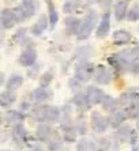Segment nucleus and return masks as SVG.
Instances as JSON below:
<instances>
[{
	"instance_id": "nucleus-1",
	"label": "nucleus",
	"mask_w": 139,
	"mask_h": 151,
	"mask_svg": "<svg viewBox=\"0 0 139 151\" xmlns=\"http://www.w3.org/2000/svg\"><path fill=\"white\" fill-rule=\"evenodd\" d=\"M97 12L96 11H89L83 21H82V25H80V29H79V33H78L77 38L79 41H83V40H87L90 37L91 32H93L94 26L97 23Z\"/></svg>"
},
{
	"instance_id": "nucleus-2",
	"label": "nucleus",
	"mask_w": 139,
	"mask_h": 151,
	"mask_svg": "<svg viewBox=\"0 0 139 151\" xmlns=\"http://www.w3.org/2000/svg\"><path fill=\"white\" fill-rule=\"evenodd\" d=\"M113 137L120 144L128 143V144H132V146H135L136 140H138V135H136L135 129H132L131 127L128 125H122L120 128H117Z\"/></svg>"
},
{
	"instance_id": "nucleus-3",
	"label": "nucleus",
	"mask_w": 139,
	"mask_h": 151,
	"mask_svg": "<svg viewBox=\"0 0 139 151\" xmlns=\"http://www.w3.org/2000/svg\"><path fill=\"white\" fill-rule=\"evenodd\" d=\"M94 72H96V67L87 60H80L75 67V76L83 83L90 81L94 76Z\"/></svg>"
},
{
	"instance_id": "nucleus-4",
	"label": "nucleus",
	"mask_w": 139,
	"mask_h": 151,
	"mask_svg": "<svg viewBox=\"0 0 139 151\" xmlns=\"http://www.w3.org/2000/svg\"><path fill=\"white\" fill-rule=\"evenodd\" d=\"M90 125H91V129L96 134H104V132H106V129L109 127L108 117H105L104 114H101L97 110H93L90 114Z\"/></svg>"
},
{
	"instance_id": "nucleus-5",
	"label": "nucleus",
	"mask_w": 139,
	"mask_h": 151,
	"mask_svg": "<svg viewBox=\"0 0 139 151\" xmlns=\"http://www.w3.org/2000/svg\"><path fill=\"white\" fill-rule=\"evenodd\" d=\"M11 137L17 146L22 147L23 144H29L31 140V136L29 134L26 128L23 127V124H17V125H12V134H11Z\"/></svg>"
},
{
	"instance_id": "nucleus-6",
	"label": "nucleus",
	"mask_w": 139,
	"mask_h": 151,
	"mask_svg": "<svg viewBox=\"0 0 139 151\" xmlns=\"http://www.w3.org/2000/svg\"><path fill=\"white\" fill-rule=\"evenodd\" d=\"M108 63L117 72H130V68H131V63L127 59H124L120 53H115V55L109 56Z\"/></svg>"
},
{
	"instance_id": "nucleus-7",
	"label": "nucleus",
	"mask_w": 139,
	"mask_h": 151,
	"mask_svg": "<svg viewBox=\"0 0 139 151\" xmlns=\"http://www.w3.org/2000/svg\"><path fill=\"white\" fill-rule=\"evenodd\" d=\"M60 129H62V135L64 142H68V143L77 142V136L79 134H78L77 125L74 123H62L60 124Z\"/></svg>"
},
{
	"instance_id": "nucleus-8",
	"label": "nucleus",
	"mask_w": 139,
	"mask_h": 151,
	"mask_svg": "<svg viewBox=\"0 0 139 151\" xmlns=\"http://www.w3.org/2000/svg\"><path fill=\"white\" fill-rule=\"evenodd\" d=\"M0 22H1V27L4 30L7 29H12L18 23L17 15H15L14 10L11 8H3L1 10V15H0Z\"/></svg>"
},
{
	"instance_id": "nucleus-9",
	"label": "nucleus",
	"mask_w": 139,
	"mask_h": 151,
	"mask_svg": "<svg viewBox=\"0 0 139 151\" xmlns=\"http://www.w3.org/2000/svg\"><path fill=\"white\" fill-rule=\"evenodd\" d=\"M85 94H86V97L91 106L101 104L105 97V93L102 91L101 88L96 87V86H87V87L85 88Z\"/></svg>"
},
{
	"instance_id": "nucleus-10",
	"label": "nucleus",
	"mask_w": 139,
	"mask_h": 151,
	"mask_svg": "<svg viewBox=\"0 0 139 151\" xmlns=\"http://www.w3.org/2000/svg\"><path fill=\"white\" fill-rule=\"evenodd\" d=\"M52 91L49 87H44V86H40L38 88H35L34 91L31 93V101L35 102V104H44V102L52 99Z\"/></svg>"
},
{
	"instance_id": "nucleus-11",
	"label": "nucleus",
	"mask_w": 139,
	"mask_h": 151,
	"mask_svg": "<svg viewBox=\"0 0 139 151\" xmlns=\"http://www.w3.org/2000/svg\"><path fill=\"white\" fill-rule=\"evenodd\" d=\"M127 119H128V117H127L125 112L122 109V108H119L117 110L109 113V116H108L109 127H112V128H116V129H117V128H120V127L125 123V120H127Z\"/></svg>"
},
{
	"instance_id": "nucleus-12",
	"label": "nucleus",
	"mask_w": 139,
	"mask_h": 151,
	"mask_svg": "<svg viewBox=\"0 0 139 151\" xmlns=\"http://www.w3.org/2000/svg\"><path fill=\"white\" fill-rule=\"evenodd\" d=\"M93 78L98 84H109L112 81V74L105 65H97Z\"/></svg>"
},
{
	"instance_id": "nucleus-13",
	"label": "nucleus",
	"mask_w": 139,
	"mask_h": 151,
	"mask_svg": "<svg viewBox=\"0 0 139 151\" xmlns=\"http://www.w3.org/2000/svg\"><path fill=\"white\" fill-rule=\"evenodd\" d=\"M64 139H63V135H60V132L57 131H53V134L51 135V137L46 142V148L48 151H62L64 147Z\"/></svg>"
},
{
	"instance_id": "nucleus-14",
	"label": "nucleus",
	"mask_w": 139,
	"mask_h": 151,
	"mask_svg": "<svg viewBox=\"0 0 139 151\" xmlns=\"http://www.w3.org/2000/svg\"><path fill=\"white\" fill-rule=\"evenodd\" d=\"M35 60H37V52H35L34 48H28L21 53L19 56V64L23 65V67H31L35 64Z\"/></svg>"
},
{
	"instance_id": "nucleus-15",
	"label": "nucleus",
	"mask_w": 139,
	"mask_h": 151,
	"mask_svg": "<svg viewBox=\"0 0 139 151\" xmlns=\"http://www.w3.org/2000/svg\"><path fill=\"white\" fill-rule=\"evenodd\" d=\"M109 29H111V14L105 12L101 18V22L97 27V32H96L97 38H105L109 34Z\"/></svg>"
},
{
	"instance_id": "nucleus-16",
	"label": "nucleus",
	"mask_w": 139,
	"mask_h": 151,
	"mask_svg": "<svg viewBox=\"0 0 139 151\" xmlns=\"http://www.w3.org/2000/svg\"><path fill=\"white\" fill-rule=\"evenodd\" d=\"M25 119H26V114L23 112H19V110H8V112L4 113L3 116L4 121L8 124H12V125L22 124Z\"/></svg>"
},
{
	"instance_id": "nucleus-17",
	"label": "nucleus",
	"mask_w": 139,
	"mask_h": 151,
	"mask_svg": "<svg viewBox=\"0 0 139 151\" xmlns=\"http://www.w3.org/2000/svg\"><path fill=\"white\" fill-rule=\"evenodd\" d=\"M53 128L51 127V124H45L42 123L37 127V129H35V137L38 139L40 142H48V139L51 137V135L53 134Z\"/></svg>"
},
{
	"instance_id": "nucleus-18",
	"label": "nucleus",
	"mask_w": 139,
	"mask_h": 151,
	"mask_svg": "<svg viewBox=\"0 0 139 151\" xmlns=\"http://www.w3.org/2000/svg\"><path fill=\"white\" fill-rule=\"evenodd\" d=\"M48 22H49V17H46V15H40L37 22H35L34 25H33V27H31V34L35 35V37L41 35L42 33L48 29Z\"/></svg>"
},
{
	"instance_id": "nucleus-19",
	"label": "nucleus",
	"mask_w": 139,
	"mask_h": 151,
	"mask_svg": "<svg viewBox=\"0 0 139 151\" xmlns=\"http://www.w3.org/2000/svg\"><path fill=\"white\" fill-rule=\"evenodd\" d=\"M64 25H66V29H67V33H68V34L78 35L80 25H82V21L77 17H68V18H66Z\"/></svg>"
},
{
	"instance_id": "nucleus-20",
	"label": "nucleus",
	"mask_w": 139,
	"mask_h": 151,
	"mask_svg": "<svg viewBox=\"0 0 139 151\" xmlns=\"http://www.w3.org/2000/svg\"><path fill=\"white\" fill-rule=\"evenodd\" d=\"M72 102H74V105L77 106L79 110H87V109H90L91 105H90V102H89V99H87L86 94H85V91H79L75 94V97L72 98Z\"/></svg>"
},
{
	"instance_id": "nucleus-21",
	"label": "nucleus",
	"mask_w": 139,
	"mask_h": 151,
	"mask_svg": "<svg viewBox=\"0 0 139 151\" xmlns=\"http://www.w3.org/2000/svg\"><path fill=\"white\" fill-rule=\"evenodd\" d=\"M122 109L125 112L128 119H139V99L131 101L122 106Z\"/></svg>"
},
{
	"instance_id": "nucleus-22",
	"label": "nucleus",
	"mask_w": 139,
	"mask_h": 151,
	"mask_svg": "<svg viewBox=\"0 0 139 151\" xmlns=\"http://www.w3.org/2000/svg\"><path fill=\"white\" fill-rule=\"evenodd\" d=\"M128 6L130 0H120L115 7V17L117 21H123L124 18H127L128 14Z\"/></svg>"
},
{
	"instance_id": "nucleus-23",
	"label": "nucleus",
	"mask_w": 139,
	"mask_h": 151,
	"mask_svg": "<svg viewBox=\"0 0 139 151\" xmlns=\"http://www.w3.org/2000/svg\"><path fill=\"white\" fill-rule=\"evenodd\" d=\"M101 105H102V109L106 110L108 113H112L117 110L120 108V104H119V99L113 98L112 95H105L102 102H101Z\"/></svg>"
},
{
	"instance_id": "nucleus-24",
	"label": "nucleus",
	"mask_w": 139,
	"mask_h": 151,
	"mask_svg": "<svg viewBox=\"0 0 139 151\" xmlns=\"http://www.w3.org/2000/svg\"><path fill=\"white\" fill-rule=\"evenodd\" d=\"M15 101H17V94H15V91L4 90V91L0 94V105H1V108H8V106H11Z\"/></svg>"
},
{
	"instance_id": "nucleus-25",
	"label": "nucleus",
	"mask_w": 139,
	"mask_h": 151,
	"mask_svg": "<svg viewBox=\"0 0 139 151\" xmlns=\"http://www.w3.org/2000/svg\"><path fill=\"white\" fill-rule=\"evenodd\" d=\"M131 34L127 30H117L113 33V42L116 45H125L131 41Z\"/></svg>"
},
{
	"instance_id": "nucleus-26",
	"label": "nucleus",
	"mask_w": 139,
	"mask_h": 151,
	"mask_svg": "<svg viewBox=\"0 0 139 151\" xmlns=\"http://www.w3.org/2000/svg\"><path fill=\"white\" fill-rule=\"evenodd\" d=\"M22 84H23V78H22L21 75L15 74L8 78L7 83H6V88L10 90V91H15V90H18V88L21 87Z\"/></svg>"
},
{
	"instance_id": "nucleus-27",
	"label": "nucleus",
	"mask_w": 139,
	"mask_h": 151,
	"mask_svg": "<svg viewBox=\"0 0 139 151\" xmlns=\"http://www.w3.org/2000/svg\"><path fill=\"white\" fill-rule=\"evenodd\" d=\"M22 7H23V10H25L26 17L30 18V17H33L37 11H38L40 4H38V1H37V0H26V1H23Z\"/></svg>"
},
{
	"instance_id": "nucleus-28",
	"label": "nucleus",
	"mask_w": 139,
	"mask_h": 151,
	"mask_svg": "<svg viewBox=\"0 0 139 151\" xmlns=\"http://www.w3.org/2000/svg\"><path fill=\"white\" fill-rule=\"evenodd\" d=\"M82 1L80 0H67L66 3H64V12L67 14H72V12H78V11L82 10Z\"/></svg>"
},
{
	"instance_id": "nucleus-29",
	"label": "nucleus",
	"mask_w": 139,
	"mask_h": 151,
	"mask_svg": "<svg viewBox=\"0 0 139 151\" xmlns=\"http://www.w3.org/2000/svg\"><path fill=\"white\" fill-rule=\"evenodd\" d=\"M112 147L113 144L106 137H98L97 140H94V151H111Z\"/></svg>"
},
{
	"instance_id": "nucleus-30",
	"label": "nucleus",
	"mask_w": 139,
	"mask_h": 151,
	"mask_svg": "<svg viewBox=\"0 0 139 151\" xmlns=\"http://www.w3.org/2000/svg\"><path fill=\"white\" fill-rule=\"evenodd\" d=\"M48 11H49V26H51V29L55 27V25L57 23V21H59V14H57V11H56V7L53 6V3L49 0L48 1Z\"/></svg>"
},
{
	"instance_id": "nucleus-31",
	"label": "nucleus",
	"mask_w": 139,
	"mask_h": 151,
	"mask_svg": "<svg viewBox=\"0 0 139 151\" xmlns=\"http://www.w3.org/2000/svg\"><path fill=\"white\" fill-rule=\"evenodd\" d=\"M77 151H94V140L82 139L77 144Z\"/></svg>"
},
{
	"instance_id": "nucleus-32",
	"label": "nucleus",
	"mask_w": 139,
	"mask_h": 151,
	"mask_svg": "<svg viewBox=\"0 0 139 151\" xmlns=\"http://www.w3.org/2000/svg\"><path fill=\"white\" fill-rule=\"evenodd\" d=\"M52 79H53V71L49 70V71H46V72H44V75L41 76V79H40V84L44 86V87H48L49 83L52 82Z\"/></svg>"
},
{
	"instance_id": "nucleus-33",
	"label": "nucleus",
	"mask_w": 139,
	"mask_h": 151,
	"mask_svg": "<svg viewBox=\"0 0 139 151\" xmlns=\"http://www.w3.org/2000/svg\"><path fill=\"white\" fill-rule=\"evenodd\" d=\"M127 19L131 22L139 21V6L138 4H134L131 7V10H130L128 14H127Z\"/></svg>"
},
{
	"instance_id": "nucleus-34",
	"label": "nucleus",
	"mask_w": 139,
	"mask_h": 151,
	"mask_svg": "<svg viewBox=\"0 0 139 151\" xmlns=\"http://www.w3.org/2000/svg\"><path fill=\"white\" fill-rule=\"evenodd\" d=\"M82 84H83V82L79 81L77 76L71 78V79H70V82H68L70 88H71L72 91H75V93H79V90L82 88Z\"/></svg>"
},
{
	"instance_id": "nucleus-35",
	"label": "nucleus",
	"mask_w": 139,
	"mask_h": 151,
	"mask_svg": "<svg viewBox=\"0 0 139 151\" xmlns=\"http://www.w3.org/2000/svg\"><path fill=\"white\" fill-rule=\"evenodd\" d=\"M14 12H15V15H17L18 22H22V21H25V19H28V17H26V14H25V10H23V7H22V6L15 7L14 8Z\"/></svg>"
},
{
	"instance_id": "nucleus-36",
	"label": "nucleus",
	"mask_w": 139,
	"mask_h": 151,
	"mask_svg": "<svg viewBox=\"0 0 139 151\" xmlns=\"http://www.w3.org/2000/svg\"><path fill=\"white\" fill-rule=\"evenodd\" d=\"M77 129H78V134L79 135H85L86 134V124H85L83 120H79V121H77Z\"/></svg>"
},
{
	"instance_id": "nucleus-37",
	"label": "nucleus",
	"mask_w": 139,
	"mask_h": 151,
	"mask_svg": "<svg viewBox=\"0 0 139 151\" xmlns=\"http://www.w3.org/2000/svg\"><path fill=\"white\" fill-rule=\"evenodd\" d=\"M29 147H30V151H46L45 148H44V146H42L41 143H37V142H33V143H29Z\"/></svg>"
},
{
	"instance_id": "nucleus-38",
	"label": "nucleus",
	"mask_w": 139,
	"mask_h": 151,
	"mask_svg": "<svg viewBox=\"0 0 139 151\" xmlns=\"http://www.w3.org/2000/svg\"><path fill=\"white\" fill-rule=\"evenodd\" d=\"M25 34H26V29H21V30H18V32L15 33V35H14V41L15 42H21V40L25 37Z\"/></svg>"
},
{
	"instance_id": "nucleus-39",
	"label": "nucleus",
	"mask_w": 139,
	"mask_h": 151,
	"mask_svg": "<svg viewBox=\"0 0 139 151\" xmlns=\"http://www.w3.org/2000/svg\"><path fill=\"white\" fill-rule=\"evenodd\" d=\"M28 108H30V104H29V102H23V104H21V109H22V112H23L25 109H28Z\"/></svg>"
},
{
	"instance_id": "nucleus-40",
	"label": "nucleus",
	"mask_w": 139,
	"mask_h": 151,
	"mask_svg": "<svg viewBox=\"0 0 139 151\" xmlns=\"http://www.w3.org/2000/svg\"><path fill=\"white\" fill-rule=\"evenodd\" d=\"M87 3H98V1H101V0H86Z\"/></svg>"
},
{
	"instance_id": "nucleus-41",
	"label": "nucleus",
	"mask_w": 139,
	"mask_h": 151,
	"mask_svg": "<svg viewBox=\"0 0 139 151\" xmlns=\"http://www.w3.org/2000/svg\"><path fill=\"white\" fill-rule=\"evenodd\" d=\"M136 128L139 129V119H138V121H136Z\"/></svg>"
},
{
	"instance_id": "nucleus-42",
	"label": "nucleus",
	"mask_w": 139,
	"mask_h": 151,
	"mask_svg": "<svg viewBox=\"0 0 139 151\" xmlns=\"http://www.w3.org/2000/svg\"><path fill=\"white\" fill-rule=\"evenodd\" d=\"M136 93H138V97H139V87H136Z\"/></svg>"
},
{
	"instance_id": "nucleus-43",
	"label": "nucleus",
	"mask_w": 139,
	"mask_h": 151,
	"mask_svg": "<svg viewBox=\"0 0 139 151\" xmlns=\"http://www.w3.org/2000/svg\"><path fill=\"white\" fill-rule=\"evenodd\" d=\"M4 151H8V150H4Z\"/></svg>"
},
{
	"instance_id": "nucleus-44",
	"label": "nucleus",
	"mask_w": 139,
	"mask_h": 151,
	"mask_svg": "<svg viewBox=\"0 0 139 151\" xmlns=\"http://www.w3.org/2000/svg\"><path fill=\"white\" fill-rule=\"evenodd\" d=\"M23 1H26V0H23Z\"/></svg>"
},
{
	"instance_id": "nucleus-45",
	"label": "nucleus",
	"mask_w": 139,
	"mask_h": 151,
	"mask_svg": "<svg viewBox=\"0 0 139 151\" xmlns=\"http://www.w3.org/2000/svg\"><path fill=\"white\" fill-rule=\"evenodd\" d=\"M119 1H120V0H119Z\"/></svg>"
},
{
	"instance_id": "nucleus-46",
	"label": "nucleus",
	"mask_w": 139,
	"mask_h": 151,
	"mask_svg": "<svg viewBox=\"0 0 139 151\" xmlns=\"http://www.w3.org/2000/svg\"><path fill=\"white\" fill-rule=\"evenodd\" d=\"M48 1H49V0H48Z\"/></svg>"
}]
</instances>
